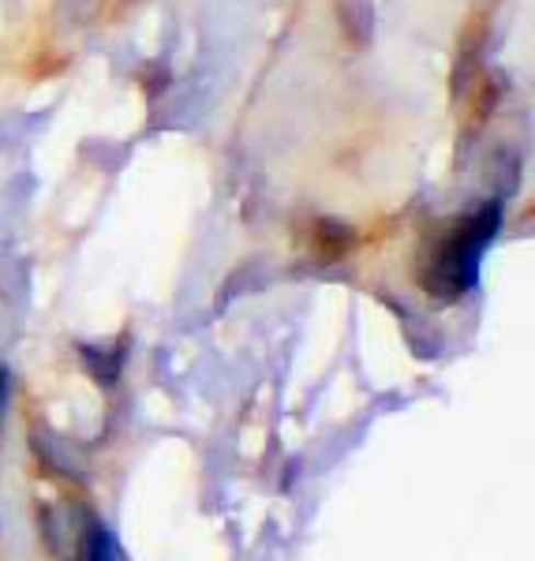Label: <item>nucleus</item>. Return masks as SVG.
<instances>
[{"instance_id":"1","label":"nucleus","mask_w":535,"mask_h":561,"mask_svg":"<svg viewBox=\"0 0 535 561\" xmlns=\"http://www.w3.org/2000/svg\"><path fill=\"white\" fill-rule=\"evenodd\" d=\"M498 229V206H487L483 214H476L471 221L460 225V232L442 248L439 262H434V274L428 277V285H434V293L457 296L465 293L476 277L479 255H483V243L494 237Z\"/></svg>"}]
</instances>
